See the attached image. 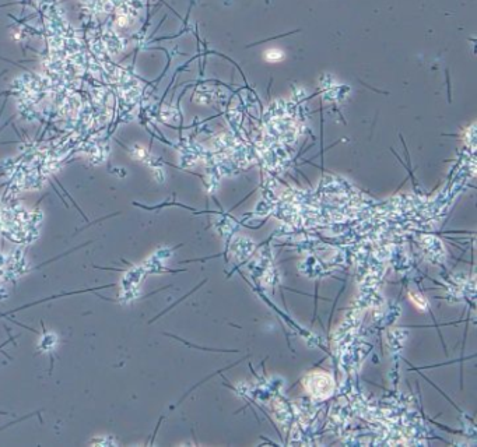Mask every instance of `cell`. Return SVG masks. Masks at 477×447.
I'll return each mask as SVG.
<instances>
[{
	"instance_id": "obj_2",
	"label": "cell",
	"mask_w": 477,
	"mask_h": 447,
	"mask_svg": "<svg viewBox=\"0 0 477 447\" xmlns=\"http://www.w3.org/2000/svg\"><path fill=\"white\" fill-rule=\"evenodd\" d=\"M56 344H58V338H56L53 334H46L45 331L42 340L39 342V348L42 349V351H51V349L56 347Z\"/></svg>"
},
{
	"instance_id": "obj_3",
	"label": "cell",
	"mask_w": 477,
	"mask_h": 447,
	"mask_svg": "<svg viewBox=\"0 0 477 447\" xmlns=\"http://www.w3.org/2000/svg\"><path fill=\"white\" fill-rule=\"evenodd\" d=\"M265 59L270 63H276V62H281L284 59V52L280 49H269L265 53Z\"/></svg>"
},
{
	"instance_id": "obj_1",
	"label": "cell",
	"mask_w": 477,
	"mask_h": 447,
	"mask_svg": "<svg viewBox=\"0 0 477 447\" xmlns=\"http://www.w3.org/2000/svg\"><path fill=\"white\" fill-rule=\"evenodd\" d=\"M102 42H104V46H105L106 52L109 53V55H118L119 52L123 51V48H125V41L116 34L114 31H106L104 32V35H102Z\"/></svg>"
}]
</instances>
